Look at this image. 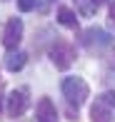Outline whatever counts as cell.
I'll list each match as a JSON object with an SVG mask.
<instances>
[{
	"label": "cell",
	"mask_w": 115,
	"mask_h": 122,
	"mask_svg": "<svg viewBox=\"0 0 115 122\" xmlns=\"http://www.w3.org/2000/svg\"><path fill=\"white\" fill-rule=\"evenodd\" d=\"M60 90H63V97L68 100V105L75 107V110H78L88 100V95H90V87H88V82L83 77H65L63 85H60Z\"/></svg>",
	"instance_id": "cell-1"
},
{
	"label": "cell",
	"mask_w": 115,
	"mask_h": 122,
	"mask_svg": "<svg viewBox=\"0 0 115 122\" xmlns=\"http://www.w3.org/2000/svg\"><path fill=\"white\" fill-rule=\"evenodd\" d=\"M50 60L58 70H68L75 62V47L68 40H55V45L50 47Z\"/></svg>",
	"instance_id": "cell-2"
},
{
	"label": "cell",
	"mask_w": 115,
	"mask_h": 122,
	"mask_svg": "<svg viewBox=\"0 0 115 122\" xmlns=\"http://www.w3.org/2000/svg\"><path fill=\"white\" fill-rule=\"evenodd\" d=\"M5 100H8V102H5V112H8L10 117H20V115H25V110H28V105H30L28 90H13Z\"/></svg>",
	"instance_id": "cell-3"
},
{
	"label": "cell",
	"mask_w": 115,
	"mask_h": 122,
	"mask_svg": "<svg viewBox=\"0 0 115 122\" xmlns=\"http://www.w3.org/2000/svg\"><path fill=\"white\" fill-rule=\"evenodd\" d=\"M23 40V20L20 18H10L5 23V30H3V45L8 50H15Z\"/></svg>",
	"instance_id": "cell-4"
},
{
	"label": "cell",
	"mask_w": 115,
	"mask_h": 122,
	"mask_svg": "<svg viewBox=\"0 0 115 122\" xmlns=\"http://www.w3.org/2000/svg\"><path fill=\"white\" fill-rule=\"evenodd\" d=\"M83 45L88 50H95V47H110L113 45V37L108 35L103 27H88L83 32Z\"/></svg>",
	"instance_id": "cell-5"
},
{
	"label": "cell",
	"mask_w": 115,
	"mask_h": 122,
	"mask_svg": "<svg viewBox=\"0 0 115 122\" xmlns=\"http://www.w3.org/2000/svg\"><path fill=\"white\" fill-rule=\"evenodd\" d=\"M90 120L93 122H115V107L100 95L90 107Z\"/></svg>",
	"instance_id": "cell-6"
},
{
	"label": "cell",
	"mask_w": 115,
	"mask_h": 122,
	"mask_svg": "<svg viewBox=\"0 0 115 122\" xmlns=\"http://www.w3.org/2000/svg\"><path fill=\"white\" fill-rule=\"evenodd\" d=\"M35 122H58V110H55V105H53L50 97H40L38 100Z\"/></svg>",
	"instance_id": "cell-7"
},
{
	"label": "cell",
	"mask_w": 115,
	"mask_h": 122,
	"mask_svg": "<svg viewBox=\"0 0 115 122\" xmlns=\"http://www.w3.org/2000/svg\"><path fill=\"white\" fill-rule=\"evenodd\" d=\"M25 62H28V55H25V52H20V50H10V55L5 57V70L18 72V70L25 67Z\"/></svg>",
	"instance_id": "cell-8"
},
{
	"label": "cell",
	"mask_w": 115,
	"mask_h": 122,
	"mask_svg": "<svg viewBox=\"0 0 115 122\" xmlns=\"http://www.w3.org/2000/svg\"><path fill=\"white\" fill-rule=\"evenodd\" d=\"M98 0H75V8H78V13L83 15V18H93L98 10Z\"/></svg>",
	"instance_id": "cell-9"
},
{
	"label": "cell",
	"mask_w": 115,
	"mask_h": 122,
	"mask_svg": "<svg viewBox=\"0 0 115 122\" xmlns=\"http://www.w3.org/2000/svg\"><path fill=\"white\" fill-rule=\"evenodd\" d=\"M58 20H60V25H65V27H78V18H75V13L70 8H60L58 10Z\"/></svg>",
	"instance_id": "cell-10"
},
{
	"label": "cell",
	"mask_w": 115,
	"mask_h": 122,
	"mask_svg": "<svg viewBox=\"0 0 115 122\" xmlns=\"http://www.w3.org/2000/svg\"><path fill=\"white\" fill-rule=\"evenodd\" d=\"M38 0H18V8L23 10V13H30V10H35Z\"/></svg>",
	"instance_id": "cell-11"
},
{
	"label": "cell",
	"mask_w": 115,
	"mask_h": 122,
	"mask_svg": "<svg viewBox=\"0 0 115 122\" xmlns=\"http://www.w3.org/2000/svg\"><path fill=\"white\" fill-rule=\"evenodd\" d=\"M103 97H105L108 102H110L113 107H115V90H110V92H105V95H103Z\"/></svg>",
	"instance_id": "cell-12"
},
{
	"label": "cell",
	"mask_w": 115,
	"mask_h": 122,
	"mask_svg": "<svg viewBox=\"0 0 115 122\" xmlns=\"http://www.w3.org/2000/svg\"><path fill=\"white\" fill-rule=\"evenodd\" d=\"M110 20H113V23H115V0H113V3H110Z\"/></svg>",
	"instance_id": "cell-13"
},
{
	"label": "cell",
	"mask_w": 115,
	"mask_h": 122,
	"mask_svg": "<svg viewBox=\"0 0 115 122\" xmlns=\"http://www.w3.org/2000/svg\"><path fill=\"white\" fill-rule=\"evenodd\" d=\"M0 110H3V80H0Z\"/></svg>",
	"instance_id": "cell-14"
},
{
	"label": "cell",
	"mask_w": 115,
	"mask_h": 122,
	"mask_svg": "<svg viewBox=\"0 0 115 122\" xmlns=\"http://www.w3.org/2000/svg\"><path fill=\"white\" fill-rule=\"evenodd\" d=\"M98 3H105V0H98Z\"/></svg>",
	"instance_id": "cell-15"
}]
</instances>
